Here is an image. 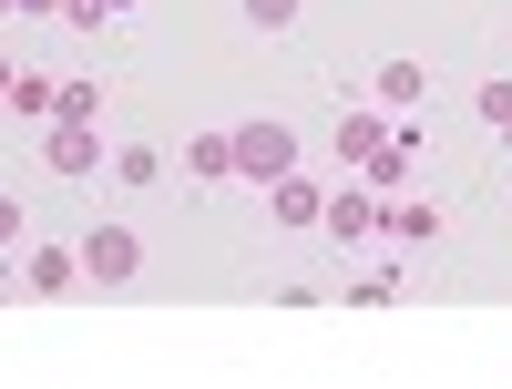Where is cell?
<instances>
[{
    "label": "cell",
    "instance_id": "9a60e30c",
    "mask_svg": "<svg viewBox=\"0 0 512 389\" xmlns=\"http://www.w3.org/2000/svg\"><path fill=\"white\" fill-rule=\"evenodd\" d=\"M113 175H123V185H154V175H164V154H154V144H123V154H113Z\"/></svg>",
    "mask_w": 512,
    "mask_h": 389
},
{
    "label": "cell",
    "instance_id": "2e32d148",
    "mask_svg": "<svg viewBox=\"0 0 512 389\" xmlns=\"http://www.w3.org/2000/svg\"><path fill=\"white\" fill-rule=\"evenodd\" d=\"M31 246V215H21V195H0V256H21Z\"/></svg>",
    "mask_w": 512,
    "mask_h": 389
},
{
    "label": "cell",
    "instance_id": "d6986e66",
    "mask_svg": "<svg viewBox=\"0 0 512 389\" xmlns=\"http://www.w3.org/2000/svg\"><path fill=\"white\" fill-rule=\"evenodd\" d=\"M11 82H21V72H11V52H0V103H11Z\"/></svg>",
    "mask_w": 512,
    "mask_h": 389
},
{
    "label": "cell",
    "instance_id": "ac0fdd59",
    "mask_svg": "<svg viewBox=\"0 0 512 389\" xmlns=\"http://www.w3.org/2000/svg\"><path fill=\"white\" fill-rule=\"evenodd\" d=\"M246 21H256V31H287V21H297V0H246Z\"/></svg>",
    "mask_w": 512,
    "mask_h": 389
},
{
    "label": "cell",
    "instance_id": "ba28073f",
    "mask_svg": "<svg viewBox=\"0 0 512 389\" xmlns=\"http://www.w3.org/2000/svg\"><path fill=\"white\" fill-rule=\"evenodd\" d=\"M267 215H277V226H318V215H328V195H318L308 175H277V185H267Z\"/></svg>",
    "mask_w": 512,
    "mask_h": 389
},
{
    "label": "cell",
    "instance_id": "8992f818",
    "mask_svg": "<svg viewBox=\"0 0 512 389\" xmlns=\"http://www.w3.org/2000/svg\"><path fill=\"white\" fill-rule=\"evenodd\" d=\"M72 277H82V246H21V287L31 297H62Z\"/></svg>",
    "mask_w": 512,
    "mask_h": 389
},
{
    "label": "cell",
    "instance_id": "ffe728a7",
    "mask_svg": "<svg viewBox=\"0 0 512 389\" xmlns=\"http://www.w3.org/2000/svg\"><path fill=\"white\" fill-rule=\"evenodd\" d=\"M21 11H52V21H62V0H21Z\"/></svg>",
    "mask_w": 512,
    "mask_h": 389
},
{
    "label": "cell",
    "instance_id": "9c48e42d",
    "mask_svg": "<svg viewBox=\"0 0 512 389\" xmlns=\"http://www.w3.org/2000/svg\"><path fill=\"white\" fill-rule=\"evenodd\" d=\"M431 103V72L420 62H379V113H420Z\"/></svg>",
    "mask_w": 512,
    "mask_h": 389
},
{
    "label": "cell",
    "instance_id": "7c38bea8",
    "mask_svg": "<svg viewBox=\"0 0 512 389\" xmlns=\"http://www.w3.org/2000/svg\"><path fill=\"white\" fill-rule=\"evenodd\" d=\"M52 123H103V82H93V72H72V82H62V103H52Z\"/></svg>",
    "mask_w": 512,
    "mask_h": 389
},
{
    "label": "cell",
    "instance_id": "5bb4252c",
    "mask_svg": "<svg viewBox=\"0 0 512 389\" xmlns=\"http://www.w3.org/2000/svg\"><path fill=\"white\" fill-rule=\"evenodd\" d=\"M472 113L492 123V134H512V72H492V82H482V93H472Z\"/></svg>",
    "mask_w": 512,
    "mask_h": 389
},
{
    "label": "cell",
    "instance_id": "277c9868",
    "mask_svg": "<svg viewBox=\"0 0 512 389\" xmlns=\"http://www.w3.org/2000/svg\"><path fill=\"white\" fill-rule=\"evenodd\" d=\"M41 164L52 175H103V123H41Z\"/></svg>",
    "mask_w": 512,
    "mask_h": 389
},
{
    "label": "cell",
    "instance_id": "6da1fadb",
    "mask_svg": "<svg viewBox=\"0 0 512 389\" xmlns=\"http://www.w3.org/2000/svg\"><path fill=\"white\" fill-rule=\"evenodd\" d=\"M236 175H256V185H277V175H297V134L277 113H256V123H236Z\"/></svg>",
    "mask_w": 512,
    "mask_h": 389
},
{
    "label": "cell",
    "instance_id": "3957f363",
    "mask_svg": "<svg viewBox=\"0 0 512 389\" xmlns=\"http://www.w3.org/2000/svg\"><path fill=\"white\" fill-rule=\"evenodd\" d=\"M134 267H144V236L134 226H93V236H82V277H93V287H123Z\"/></svg>",
    "mask_w": 512,
    "mask_h": 389
},
{
    "label": "cell",
    "instance_id": "e0dca14e",
    "mask_svg": "<svg viewBox=\"0 0 512 389\" xmlns=\"http://www.w3.org/2000/svg\"><path fill=\"white\" fill-rule=\"evenodd\" d=\"M113 11H123V0H62V21H72V31H103Z\"/></svg>",
    "mask_w": 512,
    "mask_h": 389
},
{
    "label": "cell",
    "instance_id": "7a4b0ae2",
    "mask_svg": "<svg viewBox=\"0 0 512 389\" xmlns=\"http://www.w3.org/2000/svg\"><path fill=\"white\" fill-rule=\"evenodd\" d=\"M420 144H431V134H420V123H390V144H369V154H359V185H369L379 205H390V195L410 185V164H420Z\"/></svg>",
    "mask_w": 512,
    "mask_h": 389
},
{
    "label": "cell",
    "instance_id": "4fadbf2b",
    "mask_svg": "<svg viewBox=\"0 0 512 389\" xmlns=\"http://www.w3.org/2000/svg\"><path fill=\"white\" fill-rule=\"evenodd\" d=\"M52 103H62V82H41V72L11 82V113H21V123H52Z\"/></svg>",
    "mask_w": 512,
    "mask_h": 389
},
{
    "label": "cell",
    "instance_id": "44dd1931",
    "mask_svg": "<svg viewBox=\"0 0 512 389\" xmlns=\"http://www.w3.org/2000/svg\"><path fill=\"white\" fill-rule=\"evenodd\" d=\"M11 11H21V0H0V21H11Z\"/></svg>",
    "mask_w": 512,
    "mask_h": 389
},
{
    "label": "cell",
    "instance_id": "7402d4cb",
    "mask_svg": "<svg viewBox=\"0 0 512 389\" xmlns=\"http://www.w3.org/2000/svg\"><path fill=\"white\" fill-rule=\"evenodd\" d=\"M502 144H512V134H502Z\"/></svg>",
    "mask_w": 512,
    "mask_h": 389
},
{
    "label": "cell",
    "instance_id": "30bf717a",
    "mask_svg": "<svg viewBox=\"0 0 512 389\" xmlns=\"http://www.w3.org/2000/svg\"><path fill=\"white\" fill-rule=\"evenodd\" d=\"M185 175H195V185L236 175V134H195V144H185Z\"/></svg>",
    "mask_w": 512,
    "mask_h": 389
},
{
    "label": "cell",
    "instance_id": "5b68a950",
    "mask_svg": "<svg viewBox=\"0 0 512 389\" xmlns=\"http://www.w3.org/2000/svg\"><path fill=\"white\" fill-rule=\"evenodd\" d=\"M318 236L369 246V236H379V195H369V185H338V195H328V215H318Z\"/></svg>",
    "mask_w": 512,
    "mask_h": 389
},
{
    "label": "cell",
    "instance_id": "52a82bcc",
    "mask_svg": "<svg viewBox=\"0 0 512 389\" xmlns=\"http://www.w3.org/2000/svg\"><path fill=\"white\" fill-rule=\"evenodd\" d=\"M379 236L431 246V236H441V205H431V195H390V205H379Z\"/></svg>",
    "mask_w": 512,
    "mask_h": 389
},
{
    "label": "cell",
    "instance_id": "8fae6325",
    "mask_svg": "<svg viewBox=\"0 0 512 389\" xmlns=\"http://www.w3.org/2000/svg\"><path fill=\"white\" fill-rule=\"evenodd\" d=\"M369 144H390V123H379L369 103H349V113H338V154H349V164H359Z\"/></svg>",
    "mask_w": 512,
    "mask_h": 389
}]
</instances>
